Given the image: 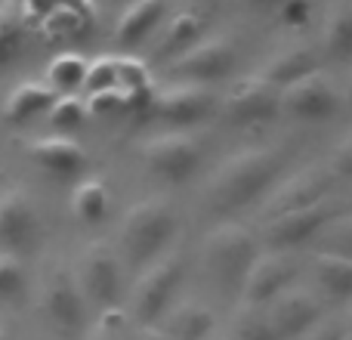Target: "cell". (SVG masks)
Returning <instances> with one entry per match:
<instances>
[{"label": "cell", "mask_w": 352, "mask_h": 340, "mask_svg": "<svg viewBox=\"0 0 352 340\" xmlns=\"http://www.w3.org/2000/svg\"><path fill=\"white\" fill-rule=\"evenodd\" d=\"M328 170L334 176H346V180H352V134H346L340 142H337Z\"/></svg>", "instance_id": "d590c367"}, {"label": "cell", "mask_w": 352, "mask_h": 340, "mask_svg": "<svg viewBox=\"0 0 352 340\" xmlns=\"http://www.w3.org/2000/svg\"><path fill=\"white\" fill-rule=\"evenodd\" d=\"M266 316L269 325H272L275 337L278 340H297L300 334L312 328L322 316V300L312 291H303V288H287L281 291L272 304H266Z\"/></svg>", "instance_id": "2e32d148"}, {"label": "cell", "mask_w": 352, "mask_h": 340, "mask_svg": "<svg viewBox=\"0 0 352 340\" xmlns=\"http://www.w3.org/2000/svg\"><path fill=\"white\" fill-rule=\"evenodd\" d=\"M167 10V0H130V6L121 12L115 25V41L121 47H136L161 25V16Z\"/></svg>", "instance_id": "ffe728a7"}, {"label": "cell", "mask_w": 352, "mask_h": 340, "mask_svg": "<svg viewBox=\"0 0 352 340\" xmlns=\"http://www.w3.org/2000/svg\"><path fill=\"white\" fill-rule=\"evenodd\" d=\"M324 47L337 59H349L352 56V0H337V3L328 6Z\"/></svg>", "instance_id": "4316f807"}, {"label": "cell", "mask_w": 352, "mask_h": 340, "mask_svg": "<svg viewBox=\"0 0 352 340\" xmlns=\"http://www.w3.org/2000/svg\"><path fill=\"white\" fill-rule=\"evenodd\" d=\"M250 3H275V0H250Z\"/></svg>", "instance_id": "7bdbcfd3"}, {"label": "cell", "mask_w": 352, "mask_h": 340, "mask_svg": "<svg viewBox=\"0 0 352 340\" xmlns=\"http://www.w3.org/2000/svg\"><path fill=\"white\" fill-rule=\"evenodd\" d=\"M25 285H28V273H25L22 257L0 251V300L22 297Z\"/></svg>", "instance_id": "1f68e13d"}, {"label": "cell", "mask_w": 352, "mask_h": 340, "mask_svg": "<svg viewBox=\"0 0 352 340\" xmlns=\"http://www.w3.org/2000/svg\"><path fill=\"white\" fill-rule=\"evenodd\" d=\"M229 340H278L269 325V316H266V306H250V304H241L238 312L232 316V325H229Z\"/></svg>", "instance_id": "f546056e"}, {"label": "cell", "mask_w": 352, "mask_h": 340, "mask_svg": "<svg viewBox=\"0 0 352 340\" xmlns=\"http://www.w3.org/2000/svg\"><path fill=\"white\" fill-rule=\"evenodd\" d=\"M210 340H229V337H210Z\"/></svg>", "instance_id": "ee69618b"}, {"label": "cell", "mask_w": 352, "mask_h": 340, "mask_svg": "<svg viewBox=\"0 0 352 340\" xmlns=\"http://www.w3.org/2000/svg\"><path fill=\"white\" fill-rule=\"evenodd\" d=\"M84 74H87V59L80 53H59L50 59L47 65V81L43 84L56 93V96H74L84 90Z\"/></svg>", "instance_id": "cb8c5ba5"}, {"label": "cell", "mask_w": 352, "mask_h": 340, "mask_svg": "<svg viewBox=\"0 0 352 340\" xmlns=\"http://www.w3.org/2000/svg\"><path fill=\"white\" fill-rule=\"evenodd\" d=\"M256 254H260V242L241 223H219L213 232H207L204 248H201L207 275L226 297L241 294L244 275H248L250 263L256 260Z\"/></svg>", "instance_id": "7a4b0ae2"}, {"label": "cell", "mask_w": 352, "mask_h": 340, "mask_svg": "<svg viewBox=\"0 0 352 340\" xmlns=\"http://www.w3.org/2000/svg\"><path fill=\"white\" fill-rule=\"evenodd\" d=\"M0 340H19L16 334H10V331H3V328H0Z\"/></svg>", "instance_id": "b9f144b4"}, {"label": "cell", "mask_w": 352, "mask_h": 340, "mask_svg": "<svg viewBox=\"0 0 352 340\" xmlns=\"http://www.w3.org/2000/svg\"><path fill=\"white\" fill-rule=\"evenodd\" d=\"M87 115L93 118H118V115H130V99L124 96L118 87L111 90H99V93H87Z\"/></svg>", "instance_id": "d6a6232c"}, {"label": "cell", "mask_w": 352, "mask_h": 340, "mask_svg": "<svg viewBox=\"0 0 352 340\" xmlns=\"http://www.w3.org/2000/svg\"><path fill=\"white\" fill-rule=\"evenodd\" d=\"M25 155L34 167H41L43 173L50 176H74L87 167V152L78 140L72 136H59V134H50V136H37V140L25 142Z\"/></svg>", "instance_id": "e0dca14e"}, {"label": "cell", "mask_w": 352, "mask_h": 340, "mask_svg": "<svg viewBox=\"0 0 352 340\" xmlns=\"http://www.w3.org/2000/svg\"><path fill=\"white\" fill-rule=\"evenodd\" d=\"M204 34V16L198 10H182L176 12L167 25V31L161 34V41L155 43L152 59H176L182 50H188L195 41H201Z\"/></svg>", "instance_id": "7402d4cb"}, {"label": "cell", "mask_w": 352, "mask_h": 340, "mask_svg": "<svg viewBox=\"0 0 352 340\" xmlns=\"http://www.w3.org/2000/svg\"><path fill=\"white\" fill-rule=\"evenodd\" d=\"M124 328H127V316H124L118 306H109V310L99 312V322L93 325L87 340H121Z\"/></svg>", "instance_id": "e575fe53"}, {"label": "cell", "mask_w": 352, "mask_h": 340, "mask_svg": "<svg viewBox=\"0 0 352 340\" xmlns=\"http://www.w3.org/2000/svg\"><path fill=\"white\" fill-rule=\"evenodd\" d=\"M41 238V213L25 189L12 186L0 192V251L3 254H28Z\"/></svg>", "instance_id": "4fadbf2b"}, {"label": "cell", "mask_w": 352, "mask_h": 340, "mask_svg": "<svg viewBox=\"0 0 352 340\" xmlns=\"http://www.w3.org/2000/svg\"><path fill=\"white\" fill-rule=\"evenodd\" d=\"M337 109H340V96L322 72L306 74L281 90V111L300 121H324L337 115Z\"/></svg>", "instance_id": "9a60e30c"}, {"label": "cell", "mask_w": 352, "mask_h": 340, "mask_svg": "<svg viewBox=\"0 0 352 340\" xmlns=\"http://www.w3.org/2000/svg\"><path fill=\"white\" fill-rule=\"evenodd\" d=\"M312 281L331 300H352V260L334 254H312Z\"/></svg>", "instance_id": "603a6c76"}, {"label": "cell", "mask_w": 352, "mask_h": 340, "mask_svg": "<svg viewBox=\"0 0 352 340\" xmlns=\"http://www.w3.org/2000/svg\"><path fill=\"white\" fill-rule=\"evenodd\" d=\"M340 211L334 198H324L318 204L300 207V211L281 213V217L272 220H260V242L266 244V251H294L300 244H309L312 238L322 232V226L328 220H334Z\"/></svg>", "instance_id": "52a82bcc"}, {"label": "cell", "mask_w": 352, "mask_h": 340, "mask_svg": "<svg viewBox=\"0 0 352 340\" xmlns=\"http://www.w3.org/2000/svg\"><path fill=\"white\" fill-rule=\"evenodd\" d=\"M186 279V257L179 251L161 254L142 269L140 281L133 288V316L140 325H155L164 310L173 304L176 288Z\"/></svg>", "instance_id": "277c9868"}, {"label": "cell", "mask_w": 352, "mask_h": 340, "mask_svg": "<svg viewBox=\"0 0 352 340\" xmlns=\"http://www.w3.org/2000/svg\"><path fill=\"white\" fill-rule=\"evenodd\" d=\"M155 325L170 340H204L213 331V312L198 300H179L167 306Z\"/></svg>", "instance_id": "ac0fdd59"}, {"label": "cell", "mask_w": 352, "mask_h": 340, "mask_svg": "<svg viewBox=\"0 0 352 340\" xmlns=\"http://www.w3.org/2000/svg\"><path fill=\"white\" fill-rule=\"evenodd\" d=\"M331 186H334V173L328 167H306L300 173H291L285 182L266 192L260 204V220H272L281 213L300 211V207L318 204L331 198Z\"/></svg>", "instance_id": "7c38bea8"}, {"label": "cell", "mask_w": 352, "mask_h": 340, "mask_svg": "<svg viewBox=\"0 0 352 340\" xmlns=\"http://www.w3.org/2000/svg\"><path fill=\"white\" fill-rule=\"evenodd\" d=\"M87 118H90L87 115V105H84V99H78V96H56V103L50 105V111H47L50 127L59 136H72L74 130L84 127Z\"/></svg>", "instance_id": "4dcf8cb0"}, {"label": "cell", "mask_w": 352, "mask_h": 340, "mask_svg": "<svg viewBox=\"0 0 352 340\" xmlns=\"http://www.w3.org/2000/svg\"><path fill=\"white\" fill-rule=\"evenodd\" d=\"M118 90L130 99V109L133 111H146L152 103V74H148L146 62L136 59H118Z\"/></svg>", "instance_id": "484cf974"}, {"label": "cell", "mask_w": 352, "mask_h": 340, "mask_svg": "<svg viewBox=\"0 0 352 340\" xmlns=\"http://www.w3.org/2000/svg\"><path fill=\"white\" fill-rule=\"evenodd\" d=\"M109 204H111L109 186L102 180H96V176L80 180L72 192V213L80 223H99V220H105Z\"/></svg>", "instance_id": "d4e9b609"}, {"label": "cell", "mask_w": 352, "mask_h": 340, "mask_svg": "<svg viewBox=\"0 0 352 340\" xmlns=\"http://www.w3.org/2000/svg\"><path fill=\"white\" fill-rule=\"evenodd\" d=\"M309 244L312 254H334L352 260V213H337L334 220H328Z\"/></svg>", "instance_id": "83f0119b"}, {"label": "cell", "mask_w": 352, "mask_h": 340, "mask_svg": "<svg viewBox=\"0 0 352 340\" xmlns=\"http://www.w3.org/2000/svg\"><path fill=\"white\" fill-rule=\"evenodd\" d=\"M346 331H343V325L331 322V319H318L316 325H312L306 334H300L297 340H340Z\"/></svg>", "instance_id": "74e56055"}, {"label": "cell", "mask_w": 352, "mask_h": 340, "mask_svg": "<svg viewBox=\"0 0 352 340\" xmlns=\"http://www.w3.org/2000/svg\"><path fill=\"white\" fill-rule=\"evenodd\" d=\"M340 340H352V337H349V334H343V337H340Z\"/></svg>", "instance_id": "f6af8a7d"}, {"label": "cell", "mask_w": 352, "mask_h": 340, "mask_svg": "<svg viewBox=\"0 0 352 340\" xmlns=\"http://www.w3.org/2000/svg\"><path fill=\"white\" fill-rule=\"evenodd\" d=\"M176 211L164 198H146L127 207L121 220V248L130 263L148 266L155 257H161L176 235Z\"/></svg>", "instance_id": "3957f363"}, {"label": "cell", "mask_w": 352, "mask_h": 340, "mask_svg": "<svg viewBox=\"0 0 352 340\" xmlns=\"http://www.w3.org/2000/svg\"><path fill=\"white\" fill-rule=\"evenodd\" d=\"M213 109H217V96H213L210 87L173 81V84L152 93V103L142 115H152L155 121L170 130H188L204 121Z\"/></svg>", "instance_id": "8992f818"}, {"label": "cell", "mask_w": 352, "mask_h": 340, "mask_svg": "<svg viewBox=\"0 0 352 340\" xmlns=\"http://www.w3.org/2000/svg\"><path fill=\"white\" fill-rule=\"evenodd\" d=\"M219 111L226 115V121L238 124V127L272 121L281 111V90L266 84L260 74H250L226 90V96L219 99Z\"/></svg>", "instance_id": "8fae6325"}, {"label": "cell", "mask_w": 352, "mask_h": 340, "mask_svg": "<svg viewBox=\"0 0 352 340\" xmlns=\"http://www.w3.org/2000/svg\"><path fill=\"white\" fill-rule=\"evenodd\" d=\"M56 103V93L43 81H22L3 103V121L6 124H28L34 118L47 115L50 105Z\"/></svg>", "instance_id": "44dd1931"}, {"label": "cell", "mask_w": 352, "mask_h": 340, "mask_svg": "<svg viewBox=\"0 0 352 340\" xmlns=\"http://www.w3.org/2000/svg\"><path fill=\"white\" fill-rule=\"evenodd\" d=\"M281 170H285V152L281 149H241V152L229 155L210 173L204 189V204L217 213L241 211V207L254 204L256 198H263L278 182Z\"/></svg>", "instance_id": "6da1fadb"}, {"label": "cell", "mask_w": 352, "mask_h": 340, "mask_svg": "<svg viewBox=\"0 0 352 340\" xmlns=\"http://www.w3.org/2000/svg\"><path fill=\"white\" fill-rule=\"evenodd\" d=\"M300 263L291 251H260L241 285V304L266 306L297 281Z\"/></svg>", "instance_id": "5bb4252c"}, {"label": "cell", "mask_w": 352, "mask_h": 340, "mask_svg": "<svg viewBox=\"0 0 352 340\" xmlns=\"http://www.w3.org/2000/svg\"><path fill=\"white\" fill-rule=\"evenodd\" d=\"M343 331L352 337V300H349V310H346V325H343Z\"/></svg>", "instance_id": "ab89813d"}, {"label": "cell", "mask_w": 352, "mask_h": 340, "mask_svg": "<svg viewBox=\"0 0 352 340\" xmlns=\"http://www.w3.org/2000/svg\"><path fill=\"white\" fill-rule=\"evenodd\" d=\"M201 155V142L188 130H164L140 146V161L146 170L167 182H186L198 170Z\"/></svg>", "instance_id": "5b68a950"}, {"label": "cell", "mask_w": 352, "mask_h": 340, "mask_svg": "<svg viewBox=\"0 0 352 340\" xmlns=\"http://www.w3.org/2000/svg\"><path fill=\"white\" fill-rule=\"evenodd\" d=\"M312 72H318L316 50L306 47V43H294V47H285L275 56H269L263 72H260V78L266 81V84L285 90L287 84H294V81L306 78V74H312Z\"/></svg>", "instance_id": "d6986e66"}, {"label": "cell", "mask_w": 352, "mask_h": 340, "mask_svg": "<svg viewBox=\"0 0 352 340\" xmlns=\"http://www.w3.org/2000/svg\"><path fill=\"white\" fill-rule=\"evenodd\" d=\"M133 340H170V337H167L158 325H142V328L133 334Z\"/></svg>", "instance_id": "f35d334b"}, {"label": "cell", "mask_w": 352, "mask_h": 340, "mask_svg": "<svg viewBox=\"0 0 352 340\" xmlns=\"http://www.w3.org/2000/svg\"><path fill=\"white\" fill-rule=\"evenodd\" d=\"M235 65V50L226 37H204L195 41L188 50H182L176 59H170L167 74L179 84H201L210 87L213 81L226 78Z\"/></svg>", "instance_id": "30bf717a"}, {"label": "cell", "mask_w": 352, "mask_h": 340, "mask_svg": "<svg viewBox=\"0 0 352 340\" xmlns=\"http://www.w3.org/2000/svg\"><path fill=\"white\" fill-rule=\"evenodd\" d=\"M343 96H346V105L352 109V74H349V84H346V90H343Z\"/></svg>", "instance_id": "60d3db41"}, {"label": "cell", "mask_w": 352, "mask_h": 340, "mask_svg": "<svg viewBox=\"0 0 352 340\" xmlns=\"http://www.w3.org/2000/svg\"><path fill=\"white\" fill-rule=\"evenodd\" d=\"M111 87H118V56H99V59L87 62L84 90L99 93V90H111Z\"/></svg>", "instance_id": "836d02e7"}, {"label": "cell", "mask_w": 352, "mask_h": 340, "mask_svg": "<svg viewBox=\"0 0 352 340\" xmlns=\"http://www.w3.org/2000/svg\"><path fill=\"white\" fill-rule=\"evenodd\" d=\"M74 279L84 291V300L99 310L115 306L121 297V263H118L115 251L102 242H93L80 251Z\"/></svg>", "instance_id": "9c48e42d"}, {"label": "cell", "mask_w": 352, "mask_h": 340, "mask_svg": "<svg viewBox=\"0 0 352 340\" xmlns=\"http://www.w3.org/2000/svg\"><path fill=\"white\" fill-rule=\"evenodd\" d=\"M25 53V22L10 3L0 6V72L12 68Z\"/></svg>", "instance_id": "f1b7e54d"}, {"label": "cell", "mask_w": 352, "mask_h": 340, "mask_svg": "<svg viewBox=\"0 0 352 340\" xmlns=\"http://www.w3.org/2000/svg\"><path fill=\"white\" fill-rule=\"evenodd\" d=\"M281 22L287 28H303L309 22V0H281Z\"/></svg>", "instance_id": "8d00e7d4"}, {"label": "cell", "mask_w": 352, "mask_h": 340, "mask_svg": "<svg viewBox=\"0 0 352 340\" xmlns=\"http://www.w3.org/2000/svg\"><path fill=\"white\" fill-rule=\"evenodd\" d=\"M41 310L47 316V322L53 325V331H59L62 337H74L84 331L87 322V300L80 291L74 269L56 266L43 281L41 294Z\"/></svg>", "instance_id": "ba28073f"}]
</instances>
